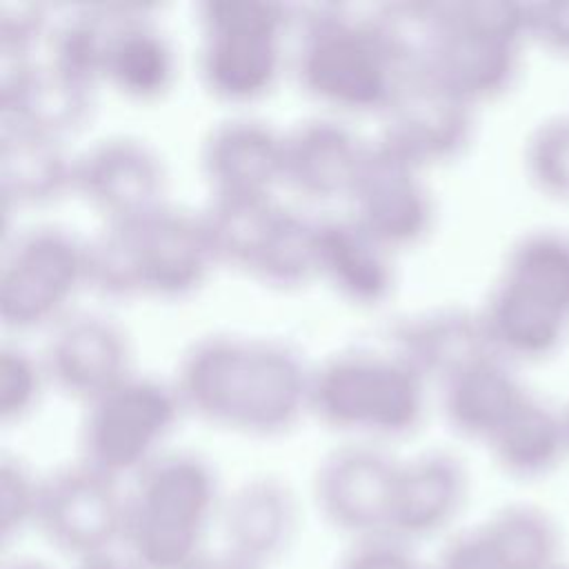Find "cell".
Returning <instances> with one entry per match:
<instances>
[{
	"label": "cell",
	"mask_w": 569,
	"mask_h": 569,
	"mask_svg": "<svg viewBox=\"0 0 569 569\" xmlns=\"http://www.w3.org/2000/svg\"><path fill=\"white\" fill-rule=\"evenodd\" d=\"M309 378L311 369L284 340L211 333L184 349L173 389L182 409L207 422L273 436L309 409Z\"/></svg>",
	"instance_id": "obj_1"
},
{
	"label": "cell",
	"mask_w": 569,
	"mask_h": 569,
	"mask_svg": "<svg viewBox=\"0 0 569 569\" xmlns=\"http://www.w3.org/2000/svg\"><path fill=\"white\" fill-rule=\"evenodd\" d=\"M173 69L171 44L147 18V7L122 4L109 38L102 78L129 98L153 100L169 89Z\"/></svg>",
	"instance_id": "obj_25"
},
{
	"label": "cell",
	"mask_w": 569,
	"mask_h": 569,
	"mask_svg": "<svg viewBox=\"0 0 569 569\" xmlns=\"http://www.w3.org/2000/svg\"><path fill=\"white\" fill-rule=\"evenodd\" d=\"M473 109L425 69H407L382 107L380 138L425 169L462 153L473 133Z\"/></svg>",
	"instance_id": "obj_13"
},
{
	"label": "cell",
	"mask_w": 569,
	"mask_h": 569,
	"mask_svg": "<svg viewBox=\"0 0 569 569\" xmlns=\"http://www.w3.org/2000/svg\"><path fill=\"white\" fill-rule=\"evenodd\" d=\"M47 29V7L33 0L0 2V47L31 49L33 40Z\"/></svg>",
	"instance_id": "obj_36"
},
{
	"label": "cell",
	"mask_w": 569,
	"mask_h": 569,
	"mask_svg": "<svg viewBox=\"0 0 569 569\" xmlns=\"http://www.w3.org/2000/svg\"><path fill=\"white\" fill-rule=\"evenodd\" d=\"M76 569H140L127 553L118 556L113 549L80 558Z\"/></svg>",
	"instance_id": "obj_39"
},
{
	"label": "cell",
	"mask_w": 569,
	"mask_h": 569,
	"mask_svg": "<svg viewBox=\"0 0 569 569\" xmlns=\"http://www.w3.org/2000/svg\"><path fill=\"white\" fill-rule=\"evenodd\" d=\"M340 569H427L413 553L411 542L391 531L356 538L340 560Z\"/></svg>",
	"instance_id": "obj_35"
},
{
	"label": "cell",
	"mask_w": 569,
	"mask_h": 569,
	"mask_svg": "<svg viewBox=\"0 0 569 569\" xmlns=\"http://www.w3.org/2000/svg\"><path fill=\"white\" fill-rule=\"evenodd\" d=\"M431 569H502L491 547L482 538L480 529L473 527L453 536L440 551L436 567Z\"/></svg>",
	"instance_id": "obj_37"
},
{
	"label": "cell",
	"mask_w": 569,
	"mask_h": 569,
	"mask_svg": "<svg viewBox=\"0 0 569 569\" xmlns=\"http://www.w3.org/2000/svg\"><path fill=\"white\" fill-rule=\"evenodd\" d=\"M398 467L400 462L373 445L333 449L316 471L320 511L353 540L389 531Z\"/></svg>",
	"instance_id": "obj_14"
},
{
	"label": "cell",
	"mask_w": 569,
	"mask_h": 569,
	"mask_svg": "<svg viewBox=\"0 0 569 569\" xmlns=\"http://www.w3.org/2000/svg\"><path fill=\"white\" fill-rule=\"evenodd\" d=\"M182 405L173 389L153 376L129 373L84 405L80 462L120 480L138 473L160 451Z\"/></svg>",
	"instance_id": "obj_9"
},
{
	"label": "cell",
	"mask_w": 569,
	"mask_h": 569,
	"mask_svg": "<svg viewBox=\"0 0 569 569\" xmlns=\"http://www.w3.org/2000/svg\"><path fill=\"white\" fill-rule=\"evenodd\" d=\"M187 569H258L251 562L224 551V553H202Z\"/></svg>",
	"instance_id": "obj_40"
},
{
	"label": "cell",
	"mask_w": 569,
	"mask_h": 569,
	"mask_svg": "<svg viewBox=\"0 0 569 569\" xmlns=\"http://www.w3.org/2000/svg\"><path fill=\"white\" fill-rule=\"evenodd\" d=\"M442 385V411L453 431L487 442L531 393L502 356L487 351Z\"/></svg>",
	"instance_id": "obj_21"
},
{
	"label": "cell",
	"mask_w": 569,
	"mask_h": 569,
	"mask_svg": "<svg viewBox=\"0 0 569 569\" xmlns=\"http://www.w3.org/2000/svg\"><path fill=\"white\" fill-rule=\"evenodd\" d=\"M122 4H82L53 22L47 36V62L58 71L93 87L104 73L111 31Z\"/></svg>",
	"instance_id": "obj_30"
},
{
	"label": "cell",
	"mask_w": 569,
	"mask_h": 569,
	"mask_svg": "<svg viewBox=\"0 0 569 569\" xmlns=\"http://www.w3.org/2000/svg\"><path fill=\"white\" fill-rule=\"evenodd\" d=\"M391 349L427 380L440 382L491 351L478 311L460 307H436L398 320L391 329Z\"/></svg>",
	"instance_id": "obj_23"
},
{
	"label": "cell",
	"mask_w": 569,
	"mask_h": 569,
	"mask_svg": "<svg viewBox=\"0 0 569 569\" xmlns=\"http://www.w3.org/2000/svg\"><path fill=\"white\" fill-rule=\"evenodd\" d=\"M529 33L547 49L569 56V0L529 4Z\"/></svg>",
	"instance_id": "obj_38"
},
{
	"label": "cell",
	"mask_w": 569,
	"mask_h": 569,
	"mask_svg": "<svg viewBox=\"0 0 569 569\" xmlns=\"http://www.w3.org/2000/svg\"><path fill=\"white\" fill-rule=\"evenodd\" d=\"M213 262L200 213L160 202L144 213L107 220L87 242V284L111 298H176L193 291Z\"/></svg>",
	"instance_id": "obj_2"
},
{
	"label": "cell",
	"mask_w": 569,
	"mask_h": 569,
	"mask_svg": "<svg viewBox=\"0 0 569 569\" xmlns=\"http://www.w3.org/2000/svg\"><path fill=\"white\" fill-rule=\"evenodd\" d=\"M562 418H565V427H567V440H569V402H567V407L562 409Z\"/></svg>",
	"instance_id": "obj_42"
},
{
	"label": "cell",
	"mask_w": 569,
	"mask_h": 569,
	"mask_svg": "<svg viewBox=\"0 0 569 569\" xmlns=\"http://www.w3.org/2000/svg\"><path fill=\"white\" fill-rule=\"evenodd\" d=\"M42 493V478H36L31 469L11 456L0 460V531L2 540H11L29 525L38 522Z\"/></svg>",
	"instance_id": "obj_33"
},
{
	"label": "cell",
	"mask_w": 569,
	"mask_h": 569,
	"mask_svg": "<svg viewBox=\"0 0 569 569\" xmlns=\"http://www.w3.org/2000/svg\"><path fill=\"white\" fill-rule=\"evenodd\" d=\"M284 133L251 116L216 122L200 144L211 193H271L282 180Z\"/></svg>",
	"instance_id": "obj_17"
},
{
	"label": "cell",
	"mask_w": 569,
	"mask_h": 569,
	"mask_svg": "<svg viewBox=\"0 0 569 569\" xmlns=\"http://www.w3.org/2000/svg\"><path fill=\"white\" fill-rule=\"evenodd\" d=\"M4 569H49V567L42 565V562H38V560H16V562H11V565L4 567Z\"/></svg>",
	"instance_id": "obj_41"
},
{
	"label": "cell",
	"mask_w": 569,
	"mask_h": 569,
	"mask_svg": "<svg viewBox=\"0 0 569 569\" xmlns=\"http://www.w3.org/2000/svg\"><path fill=\"white\" fill-rule=\"evenodd\" d=\"M365 147L336 118H305L284 131L282 182L309 198L349 196Z\"/></svg>",
	"instance_id": "obj_19"
},
{
	"label": "cell",
	"mask_w": 569,
	"mask_h": 569,
	"mask_svg": "<svg viewBox=\"0 0 569 569\" xmlns=\"http://www.w3.org/2000/svg\"><path fill=\"white\" fill-rule=\"evenodd\" d=\"M73 189V158L60 138L2 120L0 193L2 204H40Z\"/></svg>",
	"instance_id": "obj_24"
},
{
	"label": "cell",
	"mask_w": 569,
	"mask_h": 569,
	"mask_svg": "<svg viewBox=\"0 0 569 569\" xmlns=\"http://www.w3.org/2000/svg\"><path fill=\"white\" fill-rule=\"evenodd\" d=\"M127 493L118 480L78 462L42 478L38 527L51 545L80 558L122 542Z\"/></svg>",
	"instance_id": "obj_12"
},
{
	"label": "cell",
	"mask_w": 569,
	"mask_h": 569,
	"mask_svg": "<svg viewBox=\"0 0 569 569\" xmlns=\"http://www.w3.org/2000/svg\"><path fill=\"white\" fill-rule=\"evenodd\" d=\"M300 27L296 76L302 89L338 109L382 111L405 64L378 11L311 7Z\"/></svg>",
	"instance_id": "obj_6"
},
{
	"label": "cell",
	"mask_w": 569,
	"mask_h": 569,
	"mask_svg": "<svg viewBox=\"0 0 569 569\" xmlns=\"http://www.w3.org/2000/svg\"><path fill=\"white\" fill-rule=\"evenodd\" d=\"M47 378L84 405L129 376V342L122 329L100 313L60 320L47 342Z\"/></svg>",
	"instance_id": "obj_16"
},
{
	"label": "cell",
	"mask_w": 569,
	"mask_h": 569,
	"mask_svg": "<svg viewBox=\"0 0 569 569\" xmlns=\"http://www.w3.org/2000/svg\"><path fill=\"white\" fill-rule=\"evenodd\" d=\"M529 38V4L427 2V38L411 69H425L476 107L516 82Z\"/></svg>",
	"instance_id": "obj_4"
},
{
	"label": "cell",
	"mask_w": 569,
	"mask_h": 569,
	"mask_svg": "<svg viewBox=\"0 0 569 569\" xmlns=\"http://www.w3.org/2000/svg\"><path fill=\"white\" fill-rule=\"evenodd\" d=\"M478 529L502 569H558L565 562L560 527L536 505H507Z\"/></svg>",
	"instance_id": "obj_29"
},
{
	"label": "cell",
	"mask_w": 569,
	"mask_h": 569,
	"mask_svg": "<svg viewBox=\"0 0 569 569\" xmlns=\"http://www.w3.org/2000/svg\"><path fill=\"white\" fill-rule=\"evenodd\" d=\"M249 273L273 287H296L313 278L318 273L316 220L280 204Z\"/></svg>",
	"instance_id": "obj_31"
},
{
	"label": "cell",
	"mask_w": 569,
	"mask_h": 569,
	"mask_svg": "<svg viewBox=\"0 0 569 569\" xmlns=\"http://www.w3.org/2000/svg\"><path fill=\"white\" fill-rule=\"evenodd\" d=\"M525 171L533 187L556 200H569V113L547 118L525 142Z\"/></svg>",
	"instance_id": "obj_32"
},
{
	"label": "cell",
	"mask_w": 569,
	"mask_h": 569,
	"mask_svg": "<svg viewBox=\"0 0 569 569\" xmlns=\"http://www.w3.org/2000/svg\"><path fill=\"white\" fill-rule=\"evenodd\" d=\"M278 209L271 193H211L198 213L216 262L249 271Z\"/></svg>",
	"instance_id": "obj_27"
},
{
	"label": "cell",
	"mask_w": 569,
	"mask_h": 569,
	"mask_svg": "<svg viewBox=\"0 0 569 569\" xmlns=\"http://www.w3.org/2000/svg\"><path fill=\"white\" fill-rule=\"evenodd\" d=\"M485 447L505 473L520 480L542 478L569 456L562 409L529 393Z\"/></svg>",
	"instance_id": "obj_26"
},
{
	"label": "cell",
	"mask_w": 569,
	"mask_h": 569,
	"mask_svg": "<svg viewBox=\"0 0 569 569\" xmlns=\"http://www.w3.org/2000/svg\"><path fill=\"white\" fill-rule=\"evenodd\" d=\"M478 318L489 349L505 360L553 356L569 336V236L549 229L520 236Z\"/></svg>",
	"instance_id": "obj_3"
},
{
	"label": "cell",
	"mask_w": 569,
	"mask_h": 569,
	"mask_svg": "<svg viewBox=\"0 0 569 569\" xmlns=\"http://www.w3.org/2000/svg\"><path fill=\"white\" fill-rule=\"evenodd\" d=\"M87 282V242L44 224L20 233L0 262V318L13 329L56 320Z\"/></svg>",
	"instance_id": "obj_10"
},
{
	"label": "cell",
	"mask_w": 569,
	"mask_h": 569,
	"mask_svg": "<svg viewBox=\"0 0 569 569\" xmlns=\"http://www.w3.org/2000/svg\"><path fill=\"white\" fill-rule=\"evenodd\" d=\"M289 7L269 0H207L198 4L196 53L202 84L222 100H253L269 91L282 64Z\"/></svg>",
	"instance_id": "obj_8"
},
{
	"label": "cell",
	"mask_w": 569,
	"mask_h": 569,
	"mask_svg": "<svg viewBox=\"0 0 569 569\" xmlns=\"http://www.w3.org/2000/svg\"><path fill=\"white\" fill-rule=\"evenodd\" d=\"M229 553L262 569L291 545L298 507L291 489L271 476L242 482L220 507Z\"/></svg>",
	"instance_id": "obj_20"
},
{
	"label": "cell",
	"mask_w": 569,
	"mask_h": 569,
	"mask_svg": "<svg viewBox=\"0 0 569 569\" xmlns=\"http://www.w3.org/2000/svg\"><path fill=\"white\" fill-rule=\"evenodd\" d=\"M318 276L349 302L378 305L393 287L391 251L351 216L316 220Z\"/></svg>",
	"instance_id": "obj_22"
},
{
	"label": "cell",
	"mask_w": 569,
	"mask_h": 569,
	"mask_svg": "<svg viewBox=\"0 0 569 569\" xmlns=\"http://www.w3.org/2000/svg\"><path fill=\"white\" fill-rule=\"evenodd\" d=\"M558 569H569V562H567V560H565V562H562V565H560V567H558Z\"/></svg>",
	"instance_id": "obj_43"
},
{
	"label": "cell",
	"mask_w": 569,
	"mask_h": 569,
	"mask_svg": "<svg viewBox=\"0 0 569 569\" xmlns=\"http://www.w3.org/2000/svg\"><path fill=\"white\" fill-rule=\"evenodd\" d=\"M47 378L42 362L16 345L0 349V418L2 422L20 420L38 402L42 380Z\"/></svg>",
	"instance_id": "obj_34"
},
{
	"label": "cell",
	"mask_w": 569,
	"mask_h": 569,
	"mask_svg": "<svg viewBox=\"0 0 569 569\" xmlns=\"http://www.w3.org/2000/svg\"><path fill=\"white\" fill-rule=\"evenodd\" d=\"M427 407V378L393 349H345L311 369L309 411L345 431L405 436Z\"/></svg>",
	"instance_id": "obj_7"
},
{
	"label": "cell",
	"mask_w": 569,
	"mask_h": 569,
	"mask_svg": "<svg viewBox=\"0 0 569 569\" xmlns=\"http://www.w3.org/2000/svg\"><path fill=\"white\" fill-rule=\"evenodd\" d=\"M467 493V469L453 453H418L398 467L389 531L407 542L431 538L458 518Z\"/></svg>",
	"instance_id": "obj_18"
},
{
	"label": "cell",
	"mask_w": 569,
	"mask_h": 569,
	"mask_svg": "<svg viewBox=\"0 0 569 569\" xmlns=\"http://www.w3.org/2000/svg\"><path fill=\"white\" fill-rule=\"evenodd\" d=\"M209 462L189 451L158 453L127 493L122 542L140 569H187L220 509Z\"/></svg>",
	"instance_id": "obj_5"
},
{
	"label": "cell",
	"mask_w": 569,
	"mask_h": 569,
	"mask_svg": "<svg viewBox=\"0 0 569 569\" xmlns=\"http://www.w3.org/2000/svg\"><path fill=\"white\" fill-rule=\"evenodd\" d=\"M422 167L380 136L367 142L351 184V218L389 251L416 244L433 222V200Z\"/></svg>",
	"instance_id": "obj_11"
},
{
	"label": "cell",
	"mask_w": 569,
	"mask_h": 569,
	"mask_svg": "<svg viewBox=\"0 0 569 569\" xmlns=\"http://www.w3.org/2000/svg\"><path fill=\"white\" fill-rule=\"evenodd\" d=\"M93 107V87L49 62H36L18 98L2 111V120L62 138L84 124Z\"/></svg>",
	"instance_id": "obj_28"
},
{
	"label": "cell",
	"mask_w": 569,
	"mask_h": 569,
	"mask_svg": "<svg viewBox=\"0 0 569 569\" xmlns=\"http://www.w3.org/2000/svg\"><path fill=\"white\" fill-rule=\"evenodd\" d=\"M73 191L107 220H124L164 202V167L147 142L107 136L73 156Z\"/></svg>",
	"instance_id": "obj_15"
}]
</instances>
